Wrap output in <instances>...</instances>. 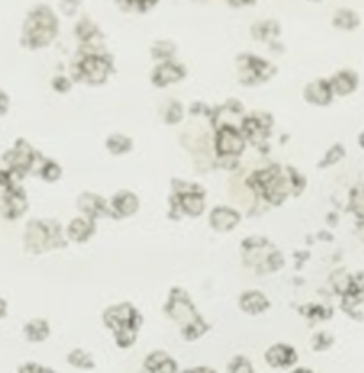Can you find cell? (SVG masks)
<instances>
[{"mask_svg": "<svg viewBox=\"0 0 364 373\" xmlns=\"http://www.w3.org/2000/svg\"><path fill=\"white\" fill-rule=\"evenodd\" d=\"M266 363L272 368H290V366L297 363V354H295V349L292 346L277 345L266 351Z\"/></svg>", "mask_w": 364, "mask_h": 373, "instance_id": "6da1fadb", "label": "cell"}, {"mask_svg": "<svg viewBox=\"0 0 364 373\" xmlns=\"http://www.w3.org/2000/svg\"><path fill=\"white\" fill-rule=\"evenodd\" d=\"M144 370L146 373H177V363L163 351H157L144 360Z\"/></svg>", "mask_w": 364, "mask_h": 373, "instance_id": "7a4b0ae2", "label": "cell"}, {"mask_svg": "<svg viewBox=\"0 0 364 373\" xmlns=\"http://www.w3.org/2000/svg\"><path fill=\"white\" fill-rule=\"evenodd\" d=\"M235 222H237V215H235L233 211L217 210L215 213L211 215V224L219 228V230H230Z\"/></svg>", "mask_w": 364, "mask_h": 373, "instance_id": "3957f363", "label": "cell"}, {"mask_svg": "<svg viewBox=\"0 0 364 373\" xmlns=\"http://www.w3.org/2000/svg\"><path fill=\"white\" fill-rule=\"evenodd\" d=\"M231 144H237L239 148H242V140L239 139V135L235 133V131H222L221 137H219V149H221L222 154H237L235 148Z\"/></svg>", "mask_w": 364, "mask_h": 373, "instance_id": "277c9868", "label": "cell"}, {"mask_svg": "<svg viewBox=\"0 0 364 373\" xmlns=\"http://www.w3.org/2000/svg\"><path fill=\"white\" fill-rule=\"evenodd\" d=\"M67 360H69V364L75 366V368H82V370L93 368V359H91L88 354H84L82 349H75V351L67 357Z\"/></svg>", "mask_w": 364, "mask_h": 373, "instance_id": "5b68a950", "label": "cell"}, {"mask_svg": "<svg viewBox=\"0 0 364 373\" xmlns=\"http://www.w3.org/2000/svg\"><path fill=\"white\" fill-rule=\"evenodd\" d=\"M228 373H254V366L245 357H235L228 366Z\"/></svg>", "mask_w": 364, "mask_h": 373, "instance_id": "8992f818", "label": "cell"}, {"mask_svg": "<svg viewBox=\"0 0 364 373\" xmlns=\"http://www.w3.org/2000/svg\"><path fill=\"white\" fill-rule=\"evenodd\" d=\"M182 206H184V210H186L188 213H192V215H195V213H201L202 201L197 195H190V197H186V199H184V204H182Z\"/></svg>", "mask_w": 364, "mask_h": 373, "instance_id": "52a82bcc", "label": "cell"}, {"mask_svg": "<svg viewBox=\"0 0 364 373\" xmlns=\"http://www.w3.org/2000/svg\"><path fill=\"white\" fill-rule=\"evenodd\" d=\"M20 373H55L48 368H42V366H37V364H28L24 368H20Z\"/></svg>", "mask_w": 364, "mask_h": 373, "instance_id": "ba28073f", "label": "cell"}, {"mask_svg": "<svg viewBox=\"0 0 364 373\" xmlns=\"http://www.w3.org/2000/svg\"><path fill=\"white\" fill-rule=\"evenodd\" d=\"M182 373H217V372H215V370L206 368V366H199V368H190V370H186V372H182Z\"/></svg>", "mask_w": 364, "mask_h": 373, "instance_id": "9c48e42d", "label": "cell"}, {"mask_svg": "<svg viewBox=\"0 0 364 373\" xmlns=\"http://www.w3.org/2000/svg\"><path fill=\"white\" fill-rule=\"evenodd\" d=\"M292 373H313L310 368H297V370H293Z\"/></svg>", "mask_w": 364, "mask_h": 373, "instance_id": "30bf717a", "label": "cell"}]
</instances>
